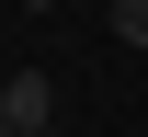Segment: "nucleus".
<instances>
[{
	"mask_svg": "<svg viewBox=\"0 0 148 137\" xmlns=\"http://www.w3.org/2000/svg\"><path fill=\"white\" fill-rule=\"evenodd\" d=\"M0 126H12V137L57 126V80H46V69H12V80H0Z\"/></svg>",
	"mask_w": 148,
	"mask_h": 137,
	"instance_id": "1",
	"label": "nucleus"
},
{
	"mask_svg": "<svg viewBox=\"0 0 148 137\" xmlns=\"http://www.w3.org/2000/svg\"><path fill=\"white\" fill-rule=\"evenodd\" d=\"M114 34H125V46H148V0H114Z\"/></svg>",
	"mask_w": 148,
	"mask_h": 137,
	"instance_id": "2",
	"label": "nucleus"
},
{
	"mask_svg": "<svg viewBox=\"0 0 148 137\" xmlns=\"http://www.w3.org/2000/svg\"><path fill=\"white\" fill-rule=\"evenodd\" d=\"M34 12H57V0H34Z\"/></svg>",
	"mask_w": 148,
	"mask_h": 137,
	"instance_id": "3",
	"label": "nucleus"
},
{
	"mask_svg": "<svg viewBox=\"0 0 148 137\" xmlns=\"http://www.w3.org/2000/svg\"><path fill=\"white\" fill-rule=\"evenodd\" d=\"M0 137H12V126H0Z\"/></svg>",
	"mask_w": 148,
	"mask_h": 137,
	"instance_id": "4",
	"label": "nucleus"
}]
</instances>
